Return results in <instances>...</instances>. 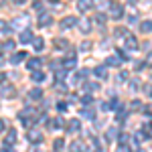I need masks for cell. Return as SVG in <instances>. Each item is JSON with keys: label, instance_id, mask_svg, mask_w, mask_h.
Segmentation results:
<instances>
[{"label": "cell", "instance_id": "obj_4", "mask_svg": "<svg viewBox=\"0 0 152 152\" xmlns=\"http://www.w3.org/2000/svg\"><path fill=\"white\" fill-rule=\"evenodd\" d=\"M75 24H77V18H75V16H67V18H63V20L59 23V26L65 31V28H71V26H75Z\"/></svg>", "mask_w": 152, "mask_h": 152}, {"label": "cell", "instance_id": "obj_32", "mask_svg": "<svg viewBox=\"0 0 152 152\" xmlns=\"http://www.w3.org/2000/svg\"><path fill=\"white\" fill-rule=\"evenodd\" d=\"M79 49H81V51H87V49H91V43H89V41H83Z\"/></svg>", "mask_w": 152, "mask_h": 152}, {"label": "cell", "instance_id": "obj_36", "mask_svg": "<svg viewBox=\"0 0 152 152\" xmlns=\"http://www.w3.org/2000/svg\"><path fill=\"white\" fill-rule=\"evenodd\" d=\"M118 79H120V81H124V79H128V73H126V71H122V73L118 75Z\"/></svg>", "mask_w": 152, "mask_h": 152}, {"label": "cell", "instance_id": "obj_41", "mask_svg": "<svg viewBox=\"0 0 152 152\" xmlns=\"http://www.w3.org/2000/svg\"><path fill=\"white\" fill-rule=\"evenodd\" d=\"M118 152H130V148H128V146H122V148H120Z\"/></svg>", "mask_w": 152, "mask_h": 152}, {"label": "cell", "instance_id": "obj_45", "mask_svg": "<svg viewBox=\"0 0 152 152\" xmlns=\"http://www.w3.org/2000/svg\"><path fill=\"white\" fill-rule=\"evenodd\" d=\"M2 152H14V150H8V148H4V150H2Z\"/></svg>", "mask_w": 152, "mask_h": 152}, {"label": "cell", "instance_id": "obj_46", "mask_svg": "<svg viewBox=\"0 0 152 152\" xmlns=\"http://www.w3.org/2000/svg\"><path fill=\"white\" fill-rule=\"evenodd\" d=\"M150 95H152V87H150Z\"/></svg>", "mask_w": 152, "mask_h": 152}, {"label": "cell", "instance_id": "obj_21", "mask_svg": "<svg viewBox=\"0 0 152 152\" xmlns=\"http://www.w3.org/2000/svg\"><path fill=\"white\" fill-rule=\"evenodd\" d=\"M63 124H65V122H63V118H55V120H53L49 126H51V128H55V130H59L61 126H63Z\"/></svg>", "mask_w": 152, "mask_h": 152}, {"label": "cell", "instance_id": "obj_30", "mask_svg": "<svg viewBox=\"0 0 152 152\" xmlns=\"http://www.w3.org/2000/svg\"><path fill=\"white\" fill-rule=\"evenodd\" d=\"M97 87H99L97 83H87V85H85V89H87V91H95Z\"/></svg>", "mask_w": 152, "mask_h": 152}, {"label": "cell", "instance_id": "obj_44", "mask_svg": "<svg viewBox=\"0 0 152 152\" xmlns=\"http://www.w3.org/2000/svg\"><path fill=\"white\" fill-rule=\"evenodd\" d=\"M146 112H148V114H152V105H148V107H146Z\"/></svg>", "mask_w": 152, "mask_h": 152}, {"label": "cell", "instance_id": "obj_34", "mask_svg": "<svg viewBox=\"0 0 152 152\" xmlns=\"http://www.w3.org/2000/svg\"><path fill=\"white\" fill-rule=\"evenodd\" d=\"M128 140H130V136H128V134H122V136H120V142H122V146H124V144H126Z\"/></svg>", "mask_w": 152, "mask_h": 152}, {"label": "cell", "instance_id": "obj_16", "mask_svg": "<svg viewBox=\"0 0 152 152\" xmlns=\"http://www.w3.org/2000/svg\"><path fill=\"white\" fill-rule=\"evenodd\" d=\"M33 81L35 83H43L45 81V73H43V71H35V73H33Z\"/></svg>", "mask_w": 152, "mask_h": 152}, {"label": "cell", "instance_id": "obj_38", "mask_svg": "<svg viewBox=\"0 0 152 152\" xmlns=\"http://www.w3.org/2000/svg\"><path fill=\"white\" fill-rule=\"evenodd\" d=\"M65 107H67V104H63V102H59V104H57V110H61V112H63Z\"/></svg>", "mask_w": 152, "mask_h": 152}, {"label": "cell", "instance_id": "obj_5", "mask_svg": "<svg viewBox=\"0 0 152 152\" xmlns=\"http://www.w3.org/2000/svg\"><path fill=\"white\" fill-rule=\"evenodd\" d=\"M87 148H85V144H83L81 140H73L69 146V152H85Z\"/></svg>", "mask_w": 152, "mask_h": 152}, {"label": "cell", "instance_id": "obj_1", "mask_svg": "<svg viewBox=\"0 0 152 152\" xmlns=\"http://www.w3.org/2000/svg\"><path fill=\"white\" fill-rule=\"evenodd\" d=\"M110 14H112V18H122V14H124V4H120V2L110 4Z\"/></svg>", "mask_w": 152, "mask_h": 152}, {"label": "cell", "instance_id": "obj_20", "mask_svg": "<svg viewBox=\"0 0 152 152\" xmlns=\"http://www.w3.org/2000/svg\"><path fill=\"white\" fill-rule=\"evenodd\" d=\"M28 97H31V99H41V97H43V91H41V89H31V91H28Z\"/></svg>", "mask_w": 152, "mask_h": 152}, {"label": "cell", "instance_id": "obj_11", "mask_svg": "<svg viewBox=\"0 0 152 152\" xmlns=\"http://www.w3.org/2000/svg\"><path fill=\"white\" fill-rule=\"evenodd\" d=\"M67 128H69L71 134H77V132H81V124H79L77 120H71L69 124H67Z\"/></svg>", "mask_w": 152, "mask_h": 152}, {"label": "cell", "instance_id": "obj_22", "mask_svg": "<svg viewBox=\"0 0 152 152\" xmlns=\"http://www.w3.org/2000/svg\"><path fill=\"white\" fill-rule=\"evenodd\" d=\"M12 95H14V87H8V85H6V87L2 89V97L6 99V97H12Z\"/></svg>", "mask_w": 152, "mask_h": 152}, {"label": "cell", "instance_id": "obj_29", "mask_svg": "<svg viewBox=\"0 0 152 152\" xmlns=\"http://www.w3.org/2000/svg\"><path fill=\"white\" fill-rule=\"evenodd\" d=\"M55 47H67V41L65 39H57L55 41Z\"/></svg>", "mask_w": 152, "mask_h": 152}, {"label": "cell", "instance_id": "obj_27", "mask_svg": "<svg viewBox=\"0 0 152 152\" xmlns=\"http://www.w3.org/2000/svg\"><path fill=\"white\" fill-rule=\"evenodd\" d=\"M81 102H83V104H85V105L94 104V95H89V94H87V95H83V99H81Z\"/></svg>", "mask_w": 152, "mask_h": 152}, {"label": "cell", "instance_id": "obj_2", "mask_svg": "<svg viewBox=\"0 0 152 152\" xmlns=\"http://www.w3.org/2000/svg\"><path fill=\"white\" fill-rule=\"evenodd\" d=\"M26 138H28L31 144H39V142H43V132L41 130H28Z\"/></svg>", "mask_w": 152, "mask_h": 152}, {"label": "cell", "instance_id": "obj_33", "mask_svg": "<svg viewBox=\"0 0 152 152\" xmlns=\"http://www.w3.org/2000/svg\"><path fill=\"white\" fill-rule=\"evenodd\" d=\"M116 118H118V122H122V120H126V112H122V110H120Z\"/></svg>", "mask_w": 152, "mask_h": 152}, {"label": "cell", "instance_id": "obj_42", "mask_svg": "<svg viewBox=\"0 0 152 152\" xmlns=\"http://www.w3.org/2000/svg\"><path fill=\"white\" fill-rule=\"evenodd\" d=\"M0 132H4V120H0Z\"/></svg>", "mask_w": 152, "mask_h": 152}, {"label": "cell", "instance_id": "obj_28", "mask_svg": "<svg viewBox=\"0 0 152 152\" xmlns=\"http://www.w3.org/2000/svg\"><path fill=\"white\" fill-rule=\"evenodd\" d=\"M95 23H97V24H104L105 23V14H102V12H99V14L95 16Z\"/></svg>", "mask_w": 152, "mask_h": 152}, {"label": "cell", "instance_id": "obj_17", "mask_svg": "<svg viewBox=\"0 0 152 152\" xmlns=\"http://www.w3.org/2000/svg\"><path fill=\"white\" fill-rule=\"evenodd\" d=\"M81 116L87 118V120H95V112H94V110H89V107H85V110H81Z\"/></svg>", "mask_w": 152, "mask_h": 152}, {"label": "cell", "instance_id": "obj_7", "mask_svg": "<svg viewBox=\"0 0 152 152\" xmlns=\"http://www.w3.org/2000/svg\"><path fill=\"white\" fill-rule=\"evenodd\" d=\"M94 8V4L89 2V0H81V2H77V10L79 12H87V10H91Z\"/></svg>", "mask_w": 152, "mask_h": 152}, {"label": "cell", "instance_id": "obj_3", "mask_svg": "<svg viewBox=\"0 0 152 152\" xmlns=\"http://www.w3.org/2000/svg\"><path fill=\"white\" fill-rule=\"evenodd\" d=\"M61 65H63V69H65V71H67V69H73V67L77 65V57H75V53H69Z\"/></svg>", "mask_w": 152, "mask_h": 152}, {"label": "cell", "instance_id": "obj_9", "mask_svg": "<svg viewBox=\"0 0 152 152\" xmlns=\"http://www.w3.org/2000/svg\"><path fill=\"white\" fill-rule=\"evenodd\" d=\"M77 24H79V28H81L83 33H89V28H91V20L89 18H79Z\"/></svg>", "mask_w": 152, "mask_h": 152}, {"label": "cell", "instance_id": "obj_13", "mask_svg": "<svg viewBox=\"0 0 152 152\" xmlns=\"http://www.w3.org/2000/svg\"><path fill=\"white\" fill-rule=\"evenodd\" d=\"M14 142H16V132L10 130V132L6 134V138H4V146H10V144H14Z\"/></svg>", "mask_w": 152, "mask_h": 152}, {"label": "cell", "instance_id": "obj_8", "mask_svg": "<svg viewBox=\"0 0 152 152\" xmlns=\"http://www.w3.org/2000/svg\"><path fill=\"white\" fill-rule=\"evenodd\" d=\"M24 24H28V16H18V18L12 20V28H20Z\"/></svg>", "mask_w": 152, "mask_h": 152}, {"label": "cell", "instance_id": "obj_37", "mask_svg": "<svg viewBox=\"0 0 152 152\" xmlns=\"http://www.w3.org/2000/svg\"><path fill=\"white\" fill-rule=\"evenodd\" d=\"M6 26H8L6 20H2V18H0V33H2V31H6Z\"/></svg>", "mask_w": 152, "mask_h": 152}, {"label": "cell", "instance_id": "obj_31", "mask_svg": "<svg viewBox=\"0 0 152 152\" xmlns=\"http://www.w3.org/2000/svg\"><path fill=\"white\" fill-rule=\"evenodd\" d=\"M107 65H120V59L118 57H110L107 59Z\"/></svg>", "mask_w": 152, "mask_h": 152}, {"label": "cell", "instance_id": "obj_39", "mask_svg": "<svg viewBox=\"0 0 152 152\" xmlns=\"http://www.w3.org/2000/svg\"><path fill=\"white\" fill-rule=\"evenodd\" d=\"M43 8H45V6H43L41 2H37V4H35V10H43Z\"/></svg>", "mask_w": 152, "mask_h": 152}, {"label": "cell", "instance_id": "obj_6", "mask_svg": "<svg viewBox=\"0 0 152 152\" xmlns=\"http://www.w3.org/2000/svg\"><path fill=\"white\" fill-rule=\"evenodd\" d=\"M33 39H35V37H33V33H31V31H23V33H20V37H18V41H20L23 45L33 43Z\"/></svg>", "mask_w": 152, "mask_h": 152}, {"label": "cell", "instance_id": "obj_40", "mask_svg": "<svg viewBox=\"0 0 152 152\" xmlns=\"http://www.w3.org/2000/svg\"><path fill=\"white\" fill-rule=\"evenodd\" d=\"M144 65H152V53L148 55V59H146V63H144Z\"/></svg>", "mask_w": 152, "mask_h": 152}, {"label": "cell", "instance_id": "obj_23", "mask_svg": "<svg viewBox=\"0 0 152 152\" xmlns=\"http://www.w3.org/2000/svg\"><path fill=\"white\" fill-rule=\"evenodd\" d=\"M94 73L97 75V77H107V69H105V67H95Z\"/></svg>", "mask_w": 152, "mask_h": 152}, {"label": "cell", "instance_id": "obj_35", "mask_svg": "<svg viewBox=\"0 0 152 152\" xmlns=\"http://www.w3.org/2000/svg\"><path fill=\"white\" fill-rule=\"evenodd\" d=\"M107 138H116V128H110V130H107Z\"/></svg>", "mask_w": 152, "mask_h": 152}, {"label": "cell", "instance_id": "obj_26", "mask_svg": "<svg viewBox=\"0 0 152 152\" xmlns=\"http://www.w3.org/2000/svg\"><path fill=\"white\" fill-rule=\"evenodd\" d=\"M2 49H4V51H12V49H14V41H6V43L2 45Z\"/></svg>", "mask_w": 152, "mask_h": 152}, {"label": "cell", "instance_id": "obj_25", "mask_svg": "<svg viewBox=\"0 0 152 152\" xmlns=\"http://www.w3.org/2000/svg\"><path fill=\"white\" fill-rule=\"evenodd\" d=\"M55 79H57V83H59V81H63V79H65V69L57 71V73H55Z\"/></svg>", "mask_w": 152, "mask_h": 152}, {"label": "cell", "instance_id": "obj_19", "mask_svg": "<svg viewBox=\"0 0 152 152\" xmlns=\"http://www.w3.org/2000/svg\"><path fill=\"white\" fill-rule=\"evenodd\" d=\"M26 57V51H20V53H16V55H12V63H20V61H23V59Z\"/></svg>", "mask_w": 152, "mask_h": 152}, {"label": "cell", "instance_id": "obj_12", "mask_svg": "<svg viewBox=\"0 0 152 152\" xmlns=\"http://www.w3.org/2000/svg\"><path fill=\"white\" fill-rule=\"evenodd\" d=\"M126 47H128L130 51H134V49L138 47V41H136V37H134V35H128V37H126Z\"/></svg>", "mask_w": 152, "mask_h": 152}, {"label": "cell", "instance_id": "obj_18", "mask_svg": "<svg viewBox=\"0 0 152 152\" xmlns=\"http://www.w3.org/2000/svg\"><path fill=\"white\" fill-rule=\"evenodd\" d=\"M140 31L142 33H150L152 31V20H144V23H140Z\"/></svg>", "mask_w": 152, "mask_h": 152}, {"label": "cell", "instance_id": "obj_24", "mask_svg": "<svg viewBox=\"0 0 152 152\" xmlns=\"http://www.w3.org/2000/svg\"><path fill=\"white\" fill-rule=\"evenodd\" d=\"M53 146H55V152H61V150H63V146H65V142H63V138H57Z\"/></svg>", "mask_w": 152, "mask_h": 152}, {"label": "cell", "instance_id": "obj_14", "mask_svg": "<svg viewBox=\"0 0 152 152\" xmlns=\"http://www.w3.org/2000/svg\"><path fill=\"white\" fill-rule=\"evenodd\" d=\"M33 47H35V51H43V47H45V41H43L41 37H35V39H33Z\"/></svg>", "mask_w": 152, "mask_h": 152}, {"label": "cell", "instance_id": "obj_43", "mask_svg": "<svg viewBox=\"0 0 152 152\" xmlns=\"http://www.w3.org/2000/svg\"><path fill=\"white\" fill-rule=\"evenodd\" d=\"M4 79H6V75H4V73H0V83L4 81Z\"/></svg>", "mask_w": 152, "mask_h": 152}, {"label": "cell", "instance_id": "obj_15", "mask_svg": "<svg viewBox=\"0 0 152 152\" xmlns=\"http://www.w3.org/2000/svg\"><path fill=\"white\" fill-rule=\"evenodd\" d=\"M51 23H53V20H51L49 14H41V16H39V26H49Z\"/></svg>", "mask_w": 152, "mask_h": 152}, {"label": "cell", "instance_id": "obj_10", "mask_svg": "<svg viewBox=\"0 0 152 152\" xmlns=\"http://www.w3.org/2000/svg\"><path fill=\"white\" fill-rule=\"evenodd\" d=\"M26 67L35 73V71L41 67V59H37V57H35V59H28V61H26Z\"/></svg>", "mask_w": 152, "mask_h": 152}]
</instances>
